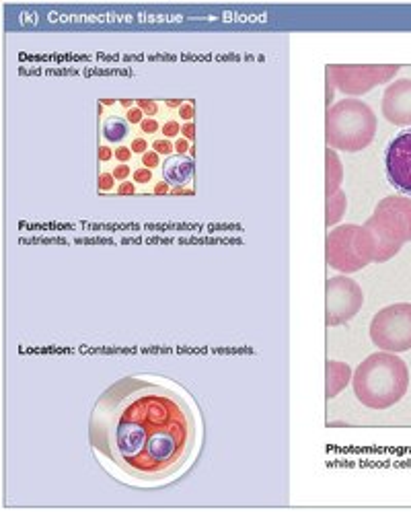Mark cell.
I'll return each instance as SVG.
<instances>
[{"label":"cell","instance_id":"obj_12","mask_svg":"<svg viewBox=\"0 0 411 512\" xmlns=\"http://www.w3.org/2000/svg\"><path fill=\"white\" fill-rule=\"evenodd\" d=\"M161 169H163V179L167 181V184L183 186L194 177V159L188 155H171L165 159Z\"/></svg>","mask_w":411,"mask_h":512},{"label":"cell","instance_id":"obj_18","mask_svg":"<svg viewBox=\"0 0 411 512\" xmlns=\"http://www.w3.org/2000/svg\"><path fill=\"white\" fill-rule=\"evenodd\" d=\"M153 151L159 153V155H171V151H175V146L169 140H155Z\"/></svg>","mask_w":411,"mask_h":512},{"label":"cell","instance_id":"obj_24","mask_svg":"<svg viewBox=\"0 0 411 512\" xmlns=\"http://www.w3.org/2000/svg\"><path fill=\"white\" fill-rule=\"evenodd\" d=\"M130 173H132V169H130L126 163H122V165H118V167L114 169V173H111V175H114L118 181H126V179L130 177Z\"/></svg>","mask_w":411,"mask_h":512},{"label":"cell","instance_id":"obj_9","mask_svg":"<svg viewBox=\"0 0 411 512\" xmlns=\"http://www.w3.org/2000/svg\"><path fill=\"white\" fill-rule=\"evenodd\" d=\"M385 171L395 190L411 196V130L399 132L387 144Z\"/></svg>","mask_w":411,"mask_h":512},{"label":"cell","instance_id":"obj_33","mask_svg":"<svg viewBox=\"0 0 411 512\" xmlns=\"http://www.w3.org/2000/svg\"><path fill=\"white\" fill-rule=\"evenodd\" d=\"M155 192H157V194H167V192H169V184H167V181H163V184H159V186L155 188Z\"/></svg>","mask_w":411,"mask_h":512},{"label":"cell","instance_id":"obj_26","mask_svg":"<svg viewBox=\"0 0 411 512\" xmlns=\"http://www.w3.org/2000/svg\"><path fill=\"white\" fill-rule=\"evenodd\" d=\"M179 116H181L183 120L192 122V118H194V105H192V103H183V105L179 107Z\"/></svg>","mask_w":411,"mask_h":512},{"label":"cell","instance_id":"obj_5","mask_svg":"<svg viewBox=\"0 0 411 512\" xmlns=\"http://www.w3.org/2000/svg\"><path fill=\"white\" fill-rule=\"evenodd\" d=\"M325 260L329 268L338 272H360L375 262V241L364 225L335 227L325 239Z\"/></svg>","mask_w":411,"mask_h":512},{"label":"cell","instance_id":"obj_19","mask_svg":"<svg viewBox=\"0 0 411 512\" xmlns=\"http://www.w3.org/2000/svg\"><path fill=\"white\" fill-rule=\"evenodd\" d=\"M134 181H136V184H148V181H153V169H146V167L136 169L134 171Z\"/></svg>","mask_w":411,"mask_h":512},{"label":"cell","instance_id":"obj_30","mask_svg":"<svg viewBox=\"0 0 411 512\" xmlns=\"http://www.w3.org/2000/svg\"><path fill=\"white\" fill-rule=\"evenodd\" d=\"M190 149H192V146H188V142H185L183 138H179V140L175 142V151H177L179 155H185Z\"/></svg>","mask_w":411,"mask_h":512},{"label":"cell","instance_id":"obj_28","mask_svg":"<svg viewBox=\"0 0 411 512\" xmlns=\"http://www.w3.org/2000/svg\"><path fill=\"white\" fill-rule=\"evenodd\" d=\"M181 134L188 138V140H194V136H196V128H194V122H188L185 124L183 128H181Z\"/></svg>","mask_w":411,"mask_h":512},{"label":"cell","instance_id":"obj_11","mask_svg":"<svg viewBox=\"0 0 411 512\" xmlns=\"http://www.w3.org/2000/svg\"><path fill=\"white\" fill-rule=\"evenodd\" d=\"M352 377H354V373L346 362L327 360V364H325V397L327 399L338 397L348 387V383H352Z\"/></svg>","mask_w":411,"mask_h":512},{"label":"cell","instance_id":"obj_1","mask_svg":"<svg viewBox=\"0 0 411 512\" xmlns=\"http://www.w3.org/2000/svg\"><path fill=\"white\" fill-rule=\"evenodd\" d=\"M89 441L116 480L155 488L173 482L194 463L202 422L190 395L173 381L130 375L97 397Z\"/></svg>","mask_w":411,"mask_h":512},{"label":"cell","instance_id":"obj_32","mask_svg":"<svg viewBox=\"0 0 411 512\" xmlns=\"http://www.w3.org/2000/svg\"><path fill=\"white\" fill-rule=\"evenodd\" d=\"M333 91H335V87H333V83L327 79V109H329V103L333 101Z\"/></svg>","mask_w":411,"mask_h":512},{"label":"cell","instance_id":"obj_31","mask_svg":"<svg viewBox=\"0 0 411 512\" xmlns=\"http://www.w3.org/2000/svg\"><path fill=\"white\" fill-rule=\"evenodd\" d=\"M134 192H136V188H134V184H130V181H124V184L118 188L120 196H128V194H134Z\"/></svg>","mask_w":411,"mask_h":512},{"label":"cell","instance_id":"obj_23","mask_svg":"<svg viewBox=\"0 0 411 512\" xmlns=\"http://www.w3.org/2000/svg\"><path fill=\"white\" fill-rule=\"evenodd\" d=\"M126 116H128V122H130L132 126H134V124H142V120H144L140 107H130Z\"/></svg>","mask_w":411,"mask_h":512},{"label":"cell","instance_id":"obj_7","mask_svg":"<svg viewBox=\"0 0 411 512\" xmlns=\"http://www.w3.org/2000/svg\"><path fill=\"white\" fill-rule=\"evenodd\" d=\"M364 305L360 284L348 276H333L325 284V323L338 327L352 321Z\"/></svg>","mask_w":411,"mask_h":512},{"label":"cell","instance_id":"obj_2","mask_svg":"<svg viewBox=\"0 0 411 512\" xmlns=\"http://www.w3.org/2000/svg\"><path fill=\"white\" fill-rule=\"evenodd\" d=\"M354 395L370 410H389L397 406L409 389V369L405 360L393 352L370 354L352 377Z\"/></svg>","mask_w":411,"mask_h":512},{"label":"cell","instance_id":"obj_3","mask_svg":"<svg viewBox=\"0 0 411 512\" xmlns=\"http://www.w3.org/2000/svg\"><path fill=\"white\" fill-rule=\"evenodd\" d=\"M377 116L370 105L360 99H342L333 103L325 114L327 149L360 153L375 140Z\"/></svg>","mask_w":411,"mask_h":512},{"label":"cell","instance_id":"obj_27","mask_svg":"<svg viewBox=\"0 0 411 512\" xmlns=\"http://www.w3.org/2000/svg\"><path fill=\"white\" fill-rule=\"evenodd\" d=\"M116 159L122 161V163H128L132 159V149H130V146H120V149H116Z\"/></svg>","mask_w":411,"mask_h":512},{"label":"cell","instance_id":"obj_6","mask_svg":"<svg viewBox=\"0 0 411 512\" xmlns=\"http://www.w3.org/2000/svg\"><path fill=\"white\" fill-rule=\"evenodd\" d=\"M370 340L393 354L411 350V303L389 305L372 317Z\"/></svg>","mask_w":411,"mask_h":512},{"label":"cell","instance_id":"obj_14","mask_svg":"<svg viewBox=\"0 0 411 512\" xmlns=\"http://www.w3.org/2000/svg\"><path fill=\"white\" fill-rule=\"evenodd\" d=\"M346 208H348V198H346V194L340 190V192H335L333 196H327V210H325V225L327 227H333V225H338L340 223V218L344 216V212H346Z\"/></svg>","mask_w":411,"mask_h":512},{"label":"cell","instance_id":"obj_20","mask_svg":"<svg viewBox=\"0 0 411 512\" xmlns=\"http://www.w3.org/2000/svg\"><path fill=\"white\" fill-rule=\"evenodd\" d=\"M114 181H116V177L111 175V173H101V175H99V190H101V192L111 190V188H114Z\"/></svg>","mask_w":411,"mask_h":512},{"label":"cell","instance_id":"obj_15","mask_svg":"<svg viewBox=\"0 0 411 512\" xmlns=\"http://www.w3.org/2000/svg\"><path fill=\"white\" fill-rule=\"evenodd\" d=\"M130 134V122L120 116H109L103 122V138L107 142H122Z\"/></svg>","mask_w":411,"mask_h":512},{"label":"cell","instance_id":"obj_13","mask_svg":"<svg viewBox=\"0 0 411 512\" xmlns=\"http://www.w3.org/2000/svg\"><path fill=\"white\" fill-rule=\"evenodd\" d=\"M325 196H333L335 192H340L342 179H344V167L342 161L333 149L325 151Z\"/></svg>","mask_w":411,"mask_h":512},{"label":"cell","instance_id":"obj_25","mask_svg":"<svg viewBox=\"0 0 411 512\" xmlns=\"http://www.w3.org/2000/svg\"><path fill=\"white\" fill-rule=\"evenodd\" d=\"M130 149H132V153H140V155H144V153L148 151V142H146L144 138H134Z\"/></svg>","mask_w":411,"mask_h":512},{"label":"cell","instance_id":"obj_4","mask_svg":"<svg viewBox=\"0 0 411 512\" xmlns=\"http://www.w3.org/2000/svg\"><path fill=\"white\" fill-rule=\"evenodd\" d=\"M375 241V264H383L411 241V198L387 196L364 223Z\"/></svg>","mask_w":411,"mask_h":512},{"label":"cell","instance_id":"obj_22","mask_svg":"<svg viewBox=\"0 0 411 512\" xmlns=\"http://www.w3.org/2000/svg\"><path fill=\"white\" fill-rule=\"evenodd\" d=\"M179 132H181V126H179V122H175V120H171V122H167V124L163 126L165 138H175Z\"/></svg>","mask_w":411,"mask_h":512},{"label":"cell","instance_id":"obj_21","mask_svg":"<svg viewBox=\"0 0 411 512\" xmlns=\"http://www.w3.org/2000/svg\"><path fill=\"white\" fill-rule=\"evenodd\" d=\"M140 130H142L144 134H155V132L159 130V122H157L155 118H146V120H142Z\"/></svg>","mask_w":411,"mask_h":512},{"label":"cell","instance_id":"obj_29","mask_svg":"<svg viewBox=\"0 0 411 512\" xmlns=\"http://www.w3.org/2000/svg\"><path fill=\"white\" fill-rule=\"evenodd\" d=\"M111 157H114V151L109 149V146H99V161H109Z\"/></svg>","mask_w":411,"mask_h":512},{"label":"cell","instance_id":"obj_16","mask_svg":"<svg viewBox=\"0 0 411 512\" xmlns=\"http://www.w3.org/2000/svg\"><path fill=\"white\" fill-rule=\"evenodd\" d=\"M138 107L142 109V114H148L151 118L157 116V112H159V105L151 99H138Z\"/></svg>","mask_w":411,"mask_h":512},{"label":"cell","instance_id":"obj_17","mask_svg":"<svg viewBox=\"0 0 411 512\" xmlns=\"http://www.w3.org/2000/svg\"><path fill=\"white\" fill-rule=\"evenodd\" d=\"M142 165H144L146 169H155V167H159V165H161V161H159V153H155V151H146V153L142 155Z\"/></svg>","mask_w":411,"mask_h":512},{"label":"cell","instance_id":"obj_10","mask_svg":"<svg viewBox=\"0 0 411 512\" xmlns=\"http://www.w3.org/2000/svg\"><path fill=\"white\" fill-rule=\"evenodd\" d=\"M383 116L395 126H411V79H399L385 89Z\"/></svg>","mask_w":411,"mask_h":512},{"label":"cell","instance_id":"obj_8","mask_svg":"<svg viewBox=\"0 0 411 512\" xmlns=\"http://www.w3.org/2000/svg\"><path fill=\"white\" fill-rule=\"evenodd\" d=\"M399 66H327L325 75L344 95H364L370 89L389 83Z\"/></svg>","mask_w":411,"mask_h":512}]
</instances>
